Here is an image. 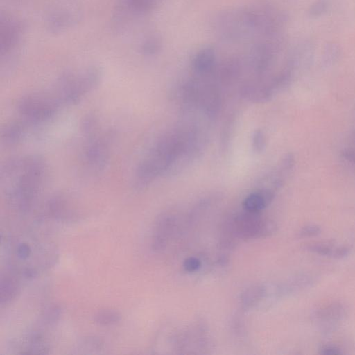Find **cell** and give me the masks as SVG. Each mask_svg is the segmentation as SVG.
Instances as JSON below:
<instances>
[{
    "label": "cell",
    "mask_w": 355,
    "mask_h": 355,
    "mask_svg": "<svg viewBox=\"0 0 355 355\" xmlns=\"http://www.w3.org/2000/svg\"><path fill=\"white\" fill-rule=\"evenodd\" d=\"M76 22V16L69 11H60L52 14L48 19L47 28L53 33L60 32L72 26Z\"/></svg>",
    "instance_id": "5bb4252c"
},
{
    "label": "cell",
    "mask_w": 355,
    "mask_h": 355,
    "mask_svg": "<svg viewBox=\"0 0 355 355\" xmlns=\"http://www.w3.org/2000/svg\"><path fill=\"white\" fill-rule=\"evenodd\" d=\"M175 222L176 216L171 212H164L158 216L153 237V248L155 250L159 251L166 247Z\"/></svg>",
    "instance_id": "30bf717a"
},
{
    "label": "cell",
    "mask_w": 355,
    "mask_h": 355,
    "mask_svg": "<svg viewBox=\"0 0 355 355\" xmlns=\"http://www.w3.org/2000/svg\"><path fill=\"white\" fill-rule=\"evenodd\" d=\"M275 198L274 190L262 187L248 195L243 201L244 211L259 213L267 207Z\"/></svg>",
    "instance_id": "4fadbf2b"
},
{
    "label": "cell",
    "mask_w": 355,
    "mask_h": 355,
    "mask_svg": "<svg viewBox=\"0 0 355 355\" xmlns=\"http://www.w3.org/2000/svg\"><path fill=\"white\" fill-rule=\"evenodd\" d=\"M321 354L324 355H337L342 354L340 349L335 346H326L321 349Z\"/></svg>",
    "instance_id": "4dcf8cb0"
},
{
    "label": "cell",
    "mask_w": 355,
    "mask_h": 355,
    "mask_svg": "<svg viewBox=\"0 0 355 355\" xmlns=\"http://www.w3.org/2000/svg\"><path fill=\"white\" fill-rule=\"evenodd\" d=\"M161 49V42L155 35H149L141 41L139 49L142 54L152 55L156 54Z\"/></svg>",
    "instance_id": "d6986e66"
},
{
    "label": "cell",
    "mask_w": 355,
    "mask_h": 355,
    "mask_svg": "<svg viewBox=\"0 0 355 355\" xmlns=\"http://www.w3.org/2000/svg\"><path fill=\"white\" fill-rule=\"evenodd\" d=\"M242 63L238 58H230L215 68L210 77L217 85H228L236 80L241 74Z\"/></svg>",
    "instance_id": "7c38bea8"
},
{
    "label": "cell",
    "mask_w": 355,
    "mask_h": 355,
    "mask_svg": "<svg viewBox=\"0 0 355 355\" xmlns=\"http://www.w3.org/2000/svg\"><path fill=\"white\" fill-rule=\"evenodd\" d=\"M30 253V248L25 243L21 244L17 248V255L20 259H26L29 256Z\"/></svg>",
    "instance_id": "f1b7e54d"
},
{
    "label": "cell",
    "mask_w": 355,
    "mask_h": 355,
    "mask_svg": "<svg viewBox=\"0 0 355 355\" xmlns=\"http://www.w3.org/2000/svg\"><path fill=\"white\" fill-rule=\"evenodd\" d=\"M266 294V288L262 285H254L247 288L241 295L243 308L249 309L256 305Z\"/></svg>",
    "instance_id": "ac0fdd59"
},
{
    "label": "cell",
    "mask_w": 355,
    "mask_h": 355,
    "mask_svg": "<svg viewBox=\"0 0 355 355\" xmlns=\"http://www.w3.org/2000/svg\"><path fill=\"white\" fill-rule=\"evenodd\" d=\"M201 266L200 260L195 257L187 258L183 263L184 269L189 272L198 270Z\"/></svg>",
    "instance_id": "d4e9b609"
},
{
    "label": "cell",
    "mask_w": 355,
    "mask_h": 355,
    "mask_svg": "<svg viewBox=\"0 0 355 355\" xmlns=\"http://www.w3.org/2000/svg\"><path fill=\"white\" fill-rule=\"evenodd\" d=\"M24 33L21 21L8 15L1 14L0 18V53L1 67L14 60Z\"/></svg>",
    "instance_id": "ba28073f"
},
{
    "label": "cell",
    "mask_w": 355,
    "mask_h": 355,
    "mask_svg": "<svg viewBox=\"0 0 355 355\" xmlns=\"http://www.w3.org/2000/svg\"><path fill=\"white\" fill-rule=\"evenodd\" d=\"M275 229L276 225L262 218L259 213L244 211L230 219L227 232L232 236L247 239L268 236Z\"/></svg>",
    "instance_id": "52a82bcc"
},
{
    "label": "cell",
    "mask_w": 355,
    "mask_h": 355,
    "mask_svg": "<svg viewBox=\"0 0 355 355\" xmlns=\"http://www.w3.org/2000/svg\"><path fill=\"white\" fill-rule=\"evenodd\" d=\"M25 132V125L22 123H10L1 131V142L6 146L16 145L23 139Z\"/></svg>",
    "instance_id": "9a60e30c"
},
{
    "label": "cell",
    "mask_w": 355,
    "mask_h": 355,
    "mask_svg": "<svg viewBox=\"0 0 355 355\" xmlns=\"http://www.w3.org/2000/svg\"><path fill=\"white\" fill-rule=\"evenodd\" d=\"M285 21L282 12L269 4H256L225 12L217 17L216 28L228 39L255 34H274Z\"/></svg>",
    "instance_id": "7a4b0ae2"
},
{
    "label": "cell",
    "mask_w": 355,
    "mask_h": 355,
    "mask_svg": "<svg viewBox=\"0 0 355 355\" xmlns=\"http://www.w3.org/2000/svg\"><path fill=\"white\" fill-rule=\"evenodd\" d=\"M17 107L26 122L39 124L51 119L62 107L49 90L23 96L18 101Z\"/></svg>",
    "instance_id": "5b68a950"
},
{
    "label": "cell",
    "mask_w": 355,
    "mask_h": 355,
    "mask_svg": "<svg viewBox=\"0 0 355 355\" xmlns=\"http://www.w3.org/2000/svg\"><path fill=\"white\" fill-rule=\"evenodd\" d=\"M321 230L320 227L315 225H309L304 227L300 232V237L314 236L320 234Z\"/></svg>",
    "instance_id": "484cf974"
},
{
    "label": "cell",
    "mask_w": 355,
    "mask_h": 355,
    "mask_svg": "<svg viewBox=\"0 0 355 355\" xmlns=\"http://www.w3.org/2000/svg\"><path fill=\"white\" fill-rule=\"evenodd\" d=\"M227 124L224 125V128L223 130V133L221 136V143L223 144V148H226L227 143L229 141V137L231 135V132L232 130V121L230 118L228 119Z\"/></svg>",
    "instance_id": "4316f807"
},
{
    "label": "cell",
    "mask_w": 355,
    "mask_h": 355,
    "mask_svg": "<svg viewBox=\"0 0 355 355\" xmlns=\"http://www.w3.org/2000/svg\"><path fill=\"white\" fill-rule=\"evenodd\" d=\"M308 249L311 252H313L318 254L331 257L334 250V248H332L331 247L322 243H315L310 245L309 246H308Z\"/></svg>",
    "instance_id": "cb8c5ba5"
},
{
    "label": "cell",
    "mask_w": 355,
    "mask_h": 355,
    "mask_svg": "<svg viewBox=\"0 0 355 355\" xmlns=\"http://www.w3.org/2000/svg\"><path fill=\"white\" fill-rule=\"evenodd\" d=\"M352 145L344 151L345 157L355 164V135L351 141Z\"/></svg>",
    "instance_id": "83f0119b"
},
{
    "label": "cell",
    "mask_w": 355,
    "mask_h": 355,
    "mask_svg": "<svg viewBox=\"0 0 355 355\" xmlns=\"http://www.w3.org/2000/svg\"><path fill=\"white\" fill-rule=\"evenodd\" d=\"M101 77L100 69L94 65L67 71L60 76L50 91L62 107L73 105L98 86Z\"/></svg>",
    "instance_id": "277c9868"
},
{
    "label": "cell",
    "mask_w": 355,
    "mask_h": 355,
    "mask_svg": "<svg viewBox=\"0 0 355 355\" xmlns=\"http://www.w3.org/2000/svg\"><path fill=\"white\" fill-rule=\"evenodd\" d=\"M187 132V125L183 123L157 139L135 169L133 185L137 189H145L158 177L164 176L180 152Z\"/></svg>",
    "instance_id": "3957f363"
},
{
    "label": "cell",
    "mask_w": 355,
    "mask_h": 355,
    "mask_svg": "<svg viewBox=\"0 0 355 355\" xmlns=\"http://www.w3.org/2000/svg\"><path fill=\"white\" fill-rule=\"evenodd\" d=\"M216 67L215 53L210 48L200 50L192 60L193 70L196 78L200 79L209 78Z\"/></svg>",
    "instance_id": "8fae6325"
},
{
    "label": "cell",
    "mask_w": 355,
    "mask_h": 355,
    "mask_svg": "<svg viewBox=\"0 0 355 355\" xmlns=\"http://www.w3.org/2000/svg\"><path fill=\"white\" fill-rule=\"evenodd\" d=\"M329 3L327 0H317L309 7V15L311 17H320L327 11Z\"/></svg>",
    "instance_id": "7402d4cb"
},
{
    "label": "cell",
    "mask_w": 355,
    "mask_h": 355,
    "mask_svg": "<svg viewBox=\"0 0 355 355\" xmlns=\"http://www.w3.org/2000/svg\"><path fill=\"white\" fill-rule=\"evenodd\" d=\"M15 286L10 279L2 280L1 284V303L3 300L7 301L12 297L15 293Z\"/></svg>",
    "instance_id": "603a6c76"
},
{
    "label": "cell",
    "mask_w": 355,
    "mask_h": 355,
    "mask_svg": "<svg viewBox=\"0 0 355 355\" xmlns=\"http://www.w3.org/2000/svg\"><path fill=\"white\" fill-rule=\"evenodd\" d=\"M121 319V315L112 310H101L96 313L94 320L101 325H112L118 323Z\"/></svg>",
    "instance_id": "ffe728a7"
},
{
    "label": "cell",
    "mask_w": 355,
    "mask_h": 355,
    "mask_svg": "<svg viewBox=\"0 0 355 355\" xmlns=\"http://www.w3.org/2000/svg\"><path fill=\"white\" fill-rule=\"evenodd\" d=\"M266 145L264 132L261 129L255 130L252 135V148L257 153H262Z\"/></svg>",
    "instance_id": "44dd1931"
},
{
    "label": "cell",
    "mask_w": 355,
    "mask_h": 355,
    "mask_svg": "<svg viewBox=\"0 0 355 355\" xmlns=\"http://www.w3.org/2000/svg\"><path fill=\"white\" fill-rule=\"evenodd\" d=\"M349 254V250L345 247L334 248L331 257L335 259L343 258Z\"/></svg>",
    "instance_id": "f546056e"
},
{
    "label": "cell",
    "mask_w": 355,
    "mask_h": 355,
    "mask_svg": "<svg viewBox=\"0 0 355 355\" xmlns=\"http://www.w3.org/2000/svg\"><path fill=\"white\" fill-rule=\"evenodd\" d=\"M157 2L158 0H121L120 3L129 12L137 16L151 11Z\"/></svg>",
    "instance_id": "e0dca14e"
},
{
    "label": "cell",
    "mask_w": 355,
    "mask_h": 355,
    "mask_svg": "<svg viewBox=\"0 0 355 355\" xmlns=\"http://www.w3.org/2000/svg\"><path fill=\"white\" fill-rule=\"evenodd\" d=\"M274 92L269 81H248L241 85L239 90L243 99L254 103H266L272 98Z\"/></svg>",
    "instance_id": "9c48e42d"
},
{
    "label": "cell",
    "mask_w": 355,
    "mask_h": 355,
    "mask_svg": "<svg viewBox=\"0 0 355 355\" xmlns=\"http://www.w3.org/2000/svg\"><path fill=\"white\" fill-rule=\"evenodd\" d=\"M293 165V157L292 155H287L283 157L269 177L273 188H279L283 184L284 179L292 168Z\"/></svg>",
    "instance_id": "2e32d148"
},
{
    "label": "cell",
    "mask_w": 355,
    "mask_h": 355,
    "mask_svg": "<svg viewBox=\"0 0 355 355\" xmlns=\"http://www.w3.org/2000/svg\"><path fill=\"white\" fill-rule=\"evenodd\" d=\"M47 165L38 155L17 156L1 168V186L9 201L21 210L29 209L46 180Z\"/></svg>",
    "instance_id": "6da1fadb"
},
{
    "label": "cell",
    "mask_w": 355,
    "mask_h": 355,
    "mask_svg": "<svg viewBox=\"0 0 355 355\" xmlns=\"http://www.w3.org/2000/svg\"><path fill=\"white\" fill-rule=\"evenodd\" d=\"M95 130L84 133L86 138L83 150V164L87 171L98 175L107 167L110 156V138L107 133Z\"/></svg>",
    "instance_id": "8992f818"
}]
</instances>
